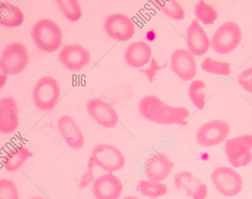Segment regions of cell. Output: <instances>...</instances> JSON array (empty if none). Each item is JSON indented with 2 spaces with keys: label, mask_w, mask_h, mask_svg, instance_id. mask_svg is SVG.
Instances as JSON below:
<instances>
[{
  "label": "cell",
  "mask_w": 252,
  "mask_h": 199,
  "mask_svg": "<svg viewBox=\"0 0 252 199\" xmlns=\"http://www.w3.org/2000/svg\"><path fill=\"white\" fill-rule=\"evenodd\" d=\"M138 109L143 118L158 124L184 126L188 124L186 120L189 116V111L186 107L169 105L155 96L143 97Z\"/></svg>",
  "instance_id": "6da1fadb"
},
{
  "label": "cell",
  "mask_w": 252,
  "mask_h": 199,
  "mask_svg": "<svg viewBox=\"0 0 252 199\" xmlns=\"http://www.w3.org/2000/svg\"><path fill=\"white\" fill-rule=\"evenodd\" d=\"M31 34L36 46L43 52H54L61 45V30L53 20L42 19L37 21L32 26Z\"/></svg>",
  "instance_id": "7a4b0ae2"
},
{
  "label": "cell",
  "mask_w": 252,
  "mask_h": 199,
  "mask_svg": "<svg viewBox=\"0 0 252 199\" xmlns=\"http://www.w3.org/2000/svg\"><path fill=\"white\" fill-rule=\"evenodd\" d=\"M29 61L28 52L23 44L19 42L10 43L1 53L0 71L7 75L18 74L26 68Z\"/></svg>",
  "instance_id": "3957f363"
},
{
  "label": "cell",
  "mask_w": 252,
  "mask_h": 199,
  "mask_svg": "<svg viewBox=\"0 0 252 199\" xmlns=\"http://www.w3.org/2000/svg\"><path fill=\"white\" fill-rule=\"evenodd\" d=\"M60 96V88L56 80L47 76L40 78L32 91V98L36 107L42 111L52 109Z\"/></svg>",
  "instance_id": "277c9868"
},
{
  "label": "cell",
  "mask_w": 252,
  "mask_h": 199,
  "mask_svg": "<svg viewBox=\"0 0 252 199\" xmlns=\"http://www.w3.org/2000/svg\"><path fill=\"white\" fill-rule=\"evenodd\" d=\"M252 134H246L227 139L225 153L229 162L234 167L247 166L252 161Z\"/></svg>",
  "instance_id": "5b68a950"
},
{
  "label": "cell",
  "mask_w": 252,
  "mask_h": 199,
  "mask_svg": "<svg viewBox=\"0 0 252 199\" xmlns=\"http://www.w3.org/2000/svg\"><path fill=\"white\" fill-rule=\"evenodd\" d=\"M241 37L239 26L233 22H226L216 31L211 40V45L218 53L226 54L238 46Z\"/></svg>",
  "instance_id": "8992f818"
},
{
  "label": "cell",
  "mask_w": 252,
  "mask_h": 199,
  "mask_svg": "<svg viewBox=\"0 0 252 199\" xmlns=\"http://www.w3.org/2000/svg\"><path fill=\"white\" fill-rule=\"evenodd\" d=\"M95 165L109 172L121 169L125 165V158L116 146L100 144L95 146L91 156Z\"/></svg>",
  "instance_id": "52a82bcc"
},
{
  "label": "cell",
  "mask_w": 252,
  "mask_h": 199,
  "mask_svg": "<svg viewBox=\"0 0 252 199\" xmlns=\"http://www.w3.org/2000/svg\"><path fill=\"white\" fill-rule=\"evenodd\" d=\"M211 178L216 189L223 196L234 197L242 190L243 179L241 175L229 167L216 168L212 172Z\"/></svg>",
  "instance_id": "ba28073f"
},
{
  "label": "cell",
  "mask_w": 252,
  "mask_h": 199,
  "mask_svg": "<svg viewBox=\"0 0 252 199\" xmlns=\"http://www.w3.org/2000/svg\"><path fill=\"white\" fill-rule=\"evenodd\" d=\"M230 131L226 121L216 119L208 121L197 130L195 134L197 143L204 147H210L222 142Z\"/></svg>",
  "instance_id": "9c48e42d"
},
{
  "label": "cell",
  "mask_w": 252,
  "mask_h": 199,
  "mask_svg": "<svg viewBox=\"0 0 252 199\" xmlns=\"http://www.w3.org/2000/svg\"><path fill=\"white\" fill-rule=\"evenodd\" d=\"M175 163L166 154L155 152L144 162L145 174L148 180L160 182L169 175Z\"/></svg>",
  "instance_id": "30bf717a"
},
{
  "label": "cell",
  "mask_w": 252,
  "mask_h": 199,
  "mask_svg": "<svg viewBox=\"0 0 252 199\" xmlns=\"http://www.w3.org/2000/svg\"><path fill=\"white\" fill-rule=\"evenodd\" d=\"M89 114L98 124L107 128H113L119 122L118 115L109 102L98 98H93L86 103Z\"/></svg>",
  "instance_id": "8fae6325"
},
{
  "label": "cell",
  "mask_w": 252,
  "mask_h": 199,
  "mask_svg": "<svg viewBox=\"0 0 252 199\" xmlns=\"http://www.w3.org/2000/svg\"><path fill=\"white\" fill-rule=\"evenodd\" d=\"M104 29L111 38L121 41L130 39L135 33V24L128 16L116 13L108 16L104 22Z\"/></svg>",
  "instance_id": "7c38bea8"
},
{
  "label": "cell",
  "mask_w": 252,
  "mask_h": 199,
  "mask_svg": "<svg viewBox=\"0 0 252 199\" xmlns=\"http://www.w3.org/2000/svg\"><path fill=\"white\" fill-rule=\"evenodd\" d=\"M122 190V181L111 172L97 177L93 184V192L96 199H118Z\"/></svg>",
  "instance_id": "4fadbf2b"
},
{
  "label": "cell",
  "mask_w": 252,
  "mask_h": 199,
  "mask_svg": "<svg viewBox=\"0 0 252 199\" xmlns=\"http://www.w3.org/2000/svg\"><path fill=\"white\" fill-rule=\"evenodd\" d=\"M172 71L184 81L192 80L195 76L197 66L193 55L184 49L175 50L171 56Z\"/></svg>",
  "instance_id": "5bb4252c"
},
{
  "label": "cell",
  "mask_w": 252,
  "mask_h": 199,
  "mask_svg": "<svg viewBox=\"0 0 252 199\" xmlns=\"http://www.w3.org/2000/svg\"><path fill=\"white\" fill-rule=\"evenodd\" d=\"M59 58L69 70L79 71L89 63L90 54L80 45L68 44L63 47Z\"/></svg>",
  "instance_id": "9a60e30c"
},
{
  "label": "cell",
  "mask_w": 252,
  "mask_h": 199,
  "mask_svg": "<svg viewBox=\"0 0 252 199\" xmlns=\"http://www.w3.org/2000/svg\"><path fill=\"white\" fill-rule=\"evenodd\" d=\"M186 40L189 52L196 56L205 54L211 45L206 32L196 19L191 21L187 30Z\"/></svg>",
  "instance_id": "2e32d148"
},
{
  "label": "cell",
  "mask_w": 252,
  "mask_h": 199,
  "mask_svg": "<svg viewBox=\"0 0 252 199\" xmlns=\"http://www.w3.org/2000/svg\"><path fill=\"white\" fill-rule=\"evenodd\" d=\"M174 183L178 190H184L187 196L192 197L193 199H205L207 197L206 185L189 171L178 172L174 177Z\"/></svg>",
  "instance_id": "e0dca14e"
},
{
  "label": "cell",
  "mask_w": 252,
  "mask_h": 199,
  "mask_svg": "<svg viewBox=\"0 0 252 199\" xmlns=\"http://www.w3.org/2000/svg\"><path fill=\"white\" fill-rule=\"evenodd\" d=\"M57 127L61 136L69 147L74 150L83 148L85 143L83 134L70 116H61L58 120Z\"/></svg>",
  "instance_id": "ac0fdd59"
},
{
  "label": "cell",
  "mask_w": 252,
  "mask_h": 199,
  "mask_svg": "<svg viewBox=\"0 0 252 199\" xmlns=\"http://www.w3.org/2000/svg\"><path fill=\"white\" fill-rule=\"evenodd\" d=\"M19 110L15 100L10 96L0 100V131L4 134L14 132L19 123Z\"/></svg>",
  "instance_id": "d6986e66"
},
{
  "label": "cell",
  "mask_w": 252,
  "mask_h": 199,
  "mask_svg": "<svg viewBox=\"0 0 252 199\" xmlns=\"http://www.w3.org/2000/svg\"><path fill=\"white\" fill-rule=\"evenodd\" d=\"M150 46L140 41L131 43L126 48L124 58L126 64L133 67H140L147 64L152 56Z\"/></svg>",
  "instance_id": "ffe728a7"
},
{
  "label": "cell",
  "mask_w": 252,
  "mask_h": 199,
  "mask_svg": "<svg viewBox=\"0 0 252 199\" xmlns=\"http://www.w3.org/2000/svg\"><path fill=\"white\" fill-rule=\"evenodd\" d=\"M33 155L32 152L25 146L15 147L5 155L3 161L4 168L8 172L15 171Z\"/></svg>",
  "instance_id": "44dd1931"
},
{
  "label": "cell",
  "mask_w": 252,
  "mask_h": 199,
  "mask_svg": "<svg viewBox=\"0 0 252 199\" xmlns=\"http://www.w3.org/2000/svg\"><path fill=\"white\" fill-rule=\"evenodd\" d=\"M24 16L21 9L8 1L0 2V24L8 27L20 26Z\"/></svg>",
  "instance_id": "7402d4cb"
},
{
  "label": "cell",
  "mask_w": 252,
  "mask_h": 199,
  "mask_svg": "<svg viewBox=\"0 0 252 199\" xmlns=\"http://www.w3.org/2000/svg\"><path fill=\"white\" fill-rule=\"evenodd\" d=\"M153 2L163 13L169 17L176 20H182L185 18L184 10L176 0H156Z\"/></svg>",
  "instance_id": "603a6c76"
},
{
  "label": "cell",
  "mask_w": 252,
  "mask_h": 199,
  "mask_svg": "<svg viewBox=\"0 0 252 199\" xmlns=\"http://www.w3.org/2000/svg\"><path fill=\"white\" fill-rule=\"evenodd\" d=\"M138 188L140 193L144 196L157 198L165 195L168 191L167 186L159 182L141 180Z\"/></svg>",
  "instance_id": "cb8c5ba5"
},
{
  "label": "cell",
  "mask_w": 252,
  "mask_h": 199,
  "mask_svg": "<svg viewBox=\"0 0 252 199\" xmlns=\"http://www.w3.org/2000/svg\"><path fill=\"white\" fill-rule=\"evenodd\" d=\"M205 83L201 80H195L191 82L189 88V95L193 104L199 109L204 108L206 95L204 91Z\"/></svg>",
  "instance_id": "d4e9b609"
},
{
  "label": "cell",
  "mask_w": 252,
  "mask_h": 199,
  "mask_svg": "<svg viewBox=\"0 0 252 199\" xmlns=\"http://www.w3.org/2000/svg\"><path fill=\"white\" fill-rule=\"evenodd\" d=\"M196 17L205 25H212L217 19L218 13L214 8L204 0L199 1L195 6Z\"/></svg>",
  "instance_id": "484cf974"
},
{
  "label": "cell",
  "mask_w": 252,
  "mask_h": 199,
  "mask_svg": "<svg viewBox=\"0 0 252 199\" xmlns=\"http://www.w3.org/2000/svg\"><path fill=\"white\" fill-rule=\"evenodd\" d=\"M65 17L71 22L79 20L82 11L79 3L76 0H57L56 1Z\"/></svg>",
  "instance_id": "4316f807"
},
{
  "label": "cell",
  "mask_w": 252,
  "mask_h": 199,
  "mask_svg": "<svg viewBox=\"0 0 252 199\" xmlns=\"http://www.w3.org/2000/svg\"><path fill=\"white\" fill-rule=\"evenodd\" d=\"M201 66L204 71L210 73L227 76L231 73L229 63L216 61L209 57L203 61Z\"/></svg>",
  "instance_id": "83f0119b"
},
{
  "label": "cell",
  "mask_w": 252,
  "mask_h": 199,
  "mask_svg": "<svg viewBox=\"0 0 252 199\" xmlns=\"http://www.w3.org/2000/svg\"><path fill=\"white\" fill-rule=\"evenodd\" d=\"M0 199H19L14 182L8 179L0 180Z\"/></svg>",
  "instance_id": "f1b7e54d"
},
{
  "label": "cell",
  "mask_w": 252,
  "mask_h": 199,
  "mask_svg": "<svg viewBox=\"0 0 252 199\" xmlns=\"http://www.w3.org/2000/svg\"><path fill=\"white\" fill-rule=\"evenodd\" d=\"M238 83L246 91L252 93V67L243 70L238 77Z\"/></svg>",
  "instance_id": "f546056e"
},
{
  "label": "cell",
  "mask_w": 252,
  "mask_h": 199,
  "mask_svg": "<svg viewBox=\"0 0 252 199\" xmlns=\"http://www.w3.org/2000/svg\"><path fill=\"white\" fill-rule=\"evenodd\" d=\"M94 164L90 157L87 164V171L82 175L79 184L80 188H85L88 186L93 180H94V177L93 172V169Z\"/></svg>",
  "instance_id": "4dcf8cb0"
},
{
  "label": "cell",
  "mask_w": 252,
  "mask_h": 199,
  "mask_svg": "<svg viewBox=\"0 0 252 199\" xmlns=\"http://www.w3.org/2000/svg\"><path fill=\"white\" fill-rule=\"evenodd\" d=\"M165 65L159 66L158 65L157 61L153 58L152 59L150 66L147 69H142L140 71L142 73H144L147 75L150 82H152L154 80V77L156 75V72L164 67Z\"/></svg>",
  "instance_id": "1f68e13d"
},
{
  "label": "cell",
  "mask_w": 252,
  "mask_h": 199,
  "mask_svg": "<svg viewBox=\"0 0 252 199\" xmlns=\"http://www.w3.org/2000/svg\"><path fill=\"white\" fill-rule=\"evenodd\" d=\"M122 199H140L139 198L133 196H127Z\"/></svg>",
  "instance_id": "d6a6232c"
},
{
  "label": "cell",
  "mask_w": 252,
  "mask_h": 199,
  "mask_svg": "<svg viewBox=\"0 0 252 199\" xmlns=\"http://www.w3.org/2000/svg\"><path fill=\"white\" fill-rule=\"evenodd\" d=\"M31 199H45L41 198V197H35V198H32Z\"/></svg>",
  "instance_id": "836d02e7"
},
{
  "label": "cell",
  "mask_w": 252,
  "mask_h": 199,
  "mask_svg": "<svg viewBox=\"0 0 252 199\" xmlns=\"http://www.w3.org/2000/svg\"></svg>",
  "instance_id": "e575fe53"
}]
</instances>
